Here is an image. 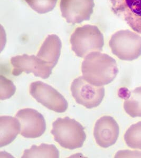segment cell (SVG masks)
<instances>
[{"label": "cell", "mask_w": 141, "mask_h": 158, "mask_svg": "<svg viewBox=\"0 0 141 158\" xmlns=\"http://www.w3.org/2000/svg\"><path fill=\"white\" fill-rule=\"evenodd\" d=\"M84 79L95 86H103L112 82L118 74L115 60L108 54L93 52L86 56L82 65Z\"/></svg>", "instance_id": "cell-1"}, {"label": "cell", "mask_w": 141, "mask_h": 158, "mask_svg": "<svg viewBox=\"0 0 141 158\" xmlns=\"http://www.w3.org/2000/svg\"><path fill=\"white\" fill-rule=\"evenodd\" d=\"M51 132L61 147L70 150L82 147L86 138L82 124L68 117L57 118L53 123Z\"/></svg>", "instance_id": "cell-2"}, {"label": "cell", "mask_w": 141, "mask_h": 158, "mask_svg": "<svg viewBox=\"0 0 141 158\" xmlns=\"http://www.w3.org/2000/svg\"><path fill=\"white\" fill-rule=\"evenodd\" d=\"M70 42L72 50L80 58L92 52L101 51L104 45L103 34L95 25L77 27L71 35Z\"/></svg>", "instance_id": "cell-3"}, {"label": "cell", "mask_w": 141, "mask_h": 158, "mask_svg": "<svg viewBox=\"0 0 141 158\" xmlns=\"http://www.w3.org/2000/svg\"><path fill=\"white\" fill-rule=\"evenodd\" d=\"M109 45L113 54L121 60L133 61L141 55V36L128 30L113 34Z\"/></svg>", "instance_id": "cell-4"}, {"label": "cell", "mask_w": 141, "mask_h": 158, "mask_svg": "<svg viewBox=\"0 0 141 158\" xmlns=\"http://www.w3.org/2000/svg\"><path fill=\"white\" fill-rule=\"evenodd\" d=\"M70 89L72 97L76 102L87 109L98 106L105 96L104 86L92 85L83 77L75 79L71 83Z\"/></svg>", "instance_id": "cell-5"}, {"label": "cell", "mask_w": 141, "mask_h": 158, "mask_svg": "<svg viewBox=\"0 0 141 158\" xmlns=\"http://www.w3.org/2000/svg\"><path fill=\"white\" fill-rule=\"evenodd\" d=\"M30 94L38 102L58 113L65 112L68 106L63 95L52 86L41 81L31 83Z\"/></svg>", "instance_id": "cell-6"}, {"label": "cell", "mask_w": 141, "mask_h": 158, "mask_svg": "<svg viewBox=\"0 0 141 158\" xmlns=\"http://www.w3.org/2000/svg\"><path fill=\"white\" fill-rule=\"evenodd\" d=\"M11 63L13 67L12 74L15 76H19L23 72L32 73L36 77L45 79L50 77L53 69L33 55L15 56L11 58Z\"/></svg>", "instance_id": "cell-7"}, {"label": "cell", "mask_w": 141, "mask_h": 158, "mask_svg": "<svg viewBox=\"0 0 141 158\" xmlns=\"http://www.w3.org/2000/svg\"><path fill=\"white\" fill-rule=\"evenodd\" d=\"M110 2L113 12L141 34V0H110Z\"/></svg>", "instance_id": "cell-8"}, {"label": "cell", "mask_w": 141, "mask_h": 158, "mask_svg": "<svg viewBox=\"0 0 141 158\" xmlns=\"http://www.w3.org/2000/svg\"><path fill=\"white\" fill-rule=\"evenodd\" d=\"M15 117L20 122V134L26 138L41 137L46 129L44 116L36 110L26 108L20 110Z\"/></svg>", "instance_id": "cell-9"}, {"label": "cell", "mask_w": 141, "mask_h": 158, "mask_svg": "<svg viewBox=\"0 0 141 158\" xmlns=\"http://www.w3.org/2000/svg\"><path fill=\"white\" fill-rule=\"evenodd\" d=\"M94 6V0H60V2L62 16L73 24L89 20Z\"/></svg>", "instance_id": "cell-10"}, {"label": "cell", "mask_w": 141, "mask_h": 158, "mask_svg": "<svg viewBox=\"0 0 141 158\" xmlns=\"http://www.w3.org/2000/svg\"><path fill=\"white\" fill-rule=\"evenodd\" d=\"M118 124L113 117L104 116L98 119L94 127L95 139L98 146L107 148L116 143L119 136Z\"/></svg>", "instance_id": "cell-11"}, {"label": "cell", "mask_w": 141, "mask_h": 158, "mask_svg": "<svg viewBox=\"0 0 141 158\" xmlns=\"http://www.w3.org/2000/svg\"><path fill=\"white\" fill-rule=\"evenodd\" d=\"M62 47V41L57 35H49L42 43L36 56L53 68L58 63Z\"/></svg>", "instance_id": "cell-12"}, {"label": "cell", "mask_w": 141, "mask_h": 158, "mask_svg": "<svg viewBox=\"0 0 141 158\" xmlns=\"http://www.w3.org/2000/svg\"><path fill=\"white\" fill-rule=\"evenodd\" d=\"M21 127L18 118L10 116L0 117V147L11 143L20 133Z\"/></svg>", "instance_id": "cell-13"}, {"label": "cell", "mask_w": 141, "mask_h": 158, "mask_svg": "<svg viewBox=\"0 0 141 158\" xmlns=\"http://www.w3.org/2000/svg\"><path fill=\"white\" fill-rule=\"evenodd\" d=\"M59 151L54 145L42 143L39 146H32L24 151L23 158H59Z\"/></svg>", "instance_id": "cell-14"}, {"label": "cell", "mask_w": 141, "mask_h": 158, "mask_svg": "<svg viewBox=\"0 0 141 158\" xmlns=\"http://www.w3.org/2000/svg\"><path fill=\"white\" fill-rule=\"evenodd\" d=\"M124 108L132 118L141 117V86L130 93L124 103Z\"/></svg>", "instance_id": "cell-15"}, {"label": "cell", "mask_w": 141, "mask_h": 158, "mask_svg": "<svg viewBox=\"0 0 141 158\" xmlns=\"http://www.w3.org/2000/svg\"><path fill=\"white\" fill-rule=\"evenodd\" d=\"M124 140L130 148L141 150V122L130 126L124 135Z\"/></svg>", "instance_id": "cell-16"}, {"label": "cell", "mask_w": 141, "mask_h": 158, "mask_svg": "<svg viewBox=\"0 0 141 158\" xmlns=\"http://www.w3.org/2000/svg\"><path fill=\"white\" fill-rule=\"evenodd\" d=\"M58 0H25L31 9L39 14H45L52 11Z\"/></svg>", "instance_id": "cell-17"}, {"label": "cell", "mask_w": 141, "mask_h": 158, "mask_svg": "<svg viewBox=\"0 0 141 158\" xmlns=\"http://www.w3.org/2000/svg\"><path fill=\"white\" fill-rule=\"evenodd\" d=\"M16 88L12 81L3 76L0 77V99L6 100L14 95Z\"/></svg>", "instance_id": "cell-18"}, {"label": "cell", "mask_w": 141, "mask_h": 158, "mask_svg": "<svg viewBox=\"0 0 141 158\" xmlns=\"http://www.w3.org/2000/svg\"><path fill=\"white\" fill-rule=\"evenodd\" d=\"M115 158H132V157H139L141 158V152L140 151H131L124 150L118 152L115 156Z\"/></svg>", "instance_id": "cell-19"}]
</instances>
